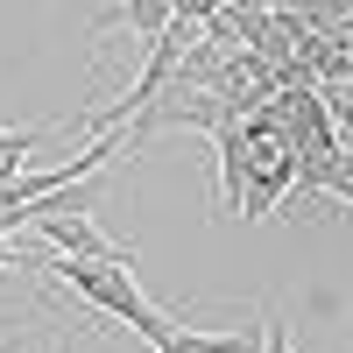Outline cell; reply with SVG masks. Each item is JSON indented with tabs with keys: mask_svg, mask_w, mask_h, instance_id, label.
<instances>
[{
	"mask_svg": "<svg viewBox=\"0 0 353 353\" xmlns=\"http://www.w3.org/2000/svg\"><path fill=\"white\" fill-rule=\"evenodd\" d=\"M0 353H21V346H8V339H0Z\"/></svg>",
	"mask_w": 353,
	"mask_h": 353,
	"instance_id": "obj_5",
	"label": "cell"
},
{
	"mask_svg": "<svg viewBox=\"0 0 353 353\" xmlns=\"http://www.w3.org/2000/svg\"><path fill=\"white\" fill-rule=\"evenodd\" d=\"M261 346V318L254 325H233V332H191V325H176V339L163 353H254Z\"/></svg>",
	"mask_w": 353,
	"mask_h": 353,
	"instance_id": "obj_4",
	"label": "cell"
},
{
	"mask_svg": "<svg viewBox=\"0 0 353 353\" xmlns=\"http://www.w3.org/2000/svg\"><path fill=\"white\" fill-rule=\"evenodd\" d=\"M170 14H176V0H121V8H106L92 21V36H106V28H134L141 43H156L163 28H170Z\"/></svg>",
	"mask_w": 353,
	"mask_h": 353,
	"instance_id": "obj_3",
	"label": "cell"
},
{
	"mask_svg": "<svg viewBox=\"0 0 353 353\" xmlns=\"http://www.w3.org/2000/svg\"><path fill=\"white\" fill-rule=\"evenodd\" d=\"M28 269H43L50 283H64L71 297H85L92 311L121 318V325H128L134 339H149V346H170V339H176V318H170L163 304L141 297L134 261H85V254H57V248H50L43 261H28Z\"/></svg>",
	"mask_w": 353,
	"mask_h": 353,
	"instance_id": "obj_1",
	"label": "cell"
},
{
	"mask_svg": "<svg viewBox=\"0 0 353 353\" xmlns=\"http://www.w3.org/2000/svg\"><path fill=\"white\" fill-rule=\"evenodd\" d=\"M28 226H36V241H43V248H57V254H85V261H134V248L106 241V233L92 226V212H36Z\"/></svg>",
	"mask_w": 353,
	"mask_h": 353,
	"instance_id": "obj_2",
	"label": "cell"
}]
</instances>
